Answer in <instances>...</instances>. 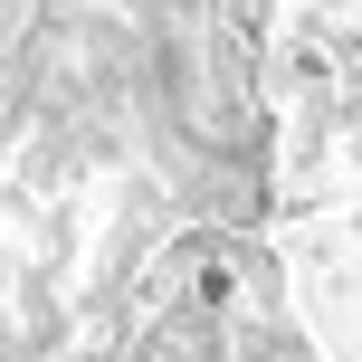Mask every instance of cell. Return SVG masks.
Instances as JSON below:
<instances>
[]
</instances>
